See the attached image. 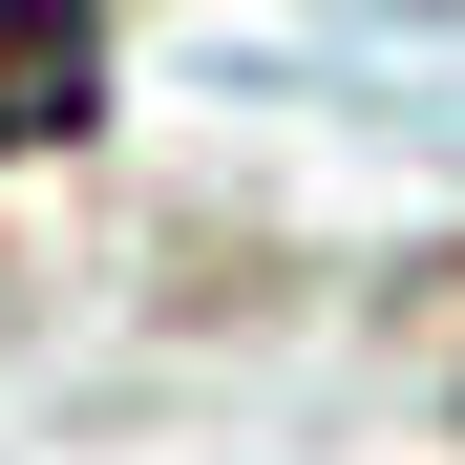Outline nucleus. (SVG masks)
Returning a JSON list of instances; mask_svg holds the SVG:
<instances>
[{"instance_id": "nucleus-1", "label": "nucleus", "mask_w": 465, "mask_h": 465, "mask_svg": "<svg viewBox=\"0 0 465 465\" xmlns=\"http://www.w3.org/2000/svg\"><path fill=\"white\" fill-rule=\"evenodd\" d=\"M106 106V22L85 0H0V148H64Z\"/></svg>"}]
</instances>
